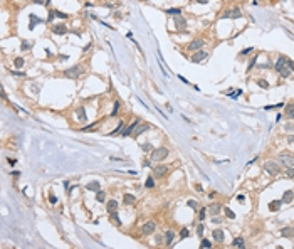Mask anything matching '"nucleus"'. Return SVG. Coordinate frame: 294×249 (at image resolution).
I'll return each mask as SVG.
<instances>
[{"mask_svg":"<svg viewBox=\"0 0 294 249\" xmlns=\"http://www.w3.org/2000/svg\"><path fill=\"white\" fill-rule=\"evenodd\" d=\"M281 204H282V200H272V202L269 204V211L276 212V211H277V209L281 207Z\"/></svg>","mask_w":294,"mask_h":249,"instance_id":"b1692460","label":"nucleus"},{"mask_svg":"<svg viewBox=\"0 0 294 249\" xmlns=\"http://www.w3.org/2000/svg\"><path fill=\"white\" fill-rule=\"evenodd\" d=\"M99 187H101V185H99V182H96V180H94V182H89L88 185H86V190H89V192H98Z\"/></svg>","mask_w":294,"mask_h":249,"instance_id":"aec40b11","label":"nucleus"},{"mask_svg":"<svg viewBox=\"0 0 294 249\" xmlns=\"http://www.w3.org/2000/svg\"><path fill=\"white\" fill-rule=\"evenodd\" d=\"M111 216H113V219H114V222H116V224H119V226H121V219H119V217H118V214H116V212H113Z\"/></svg>","mask_w":294,"mask_h":249,"instance_id":"c03bdc74","label":"nucleus"},{"mask_svg":"<svg viewBox=\"0 0 294 249\" xmlns=\"http://www.w3.org/2000/svg\"><path fill=\"white\" fill-rule=\"evenodd\" d=\"M118 200H109V202L106 204V211L109 212V214H113V212H116L118 211Z\"/></svg>","mask_w":294,"mask_h":249,"instance_id":"f3484780","label":"nucleus"},{"mask_svg":"<svg viewBox=\"0 0 294 249\" xmlns=\"http://www.w3.org/2000/svg\"><path fill=\"white\" fill-rule=\"evenodd\" d=\"M119 106H121V104H119V101H116V103H114V108H113V111H111V116H116V115H118Z\"/></svg>","mask_w":294,"mask_h":249,"instance_id":"72a5a7b5","label":"nucleus"},{"mask_svg":"<svg viewBox=\"0 0 294 249\" xmlns=\"http://www.w3.org/2000/svg\"><path fill=\"white\" fill-rule=\"evenodd\" d=\"M167 14H168V15H172V17H175V15H180V14H182V9H168V10H167Z\"/></svg>","mask_w":294,"mask_h":249,"instance_id":"c756f323","label":"nucleus"},{"mask_svg":"<svg viewBox=\"0 0 294 249\" xmlns=\"http://www.w3.org/2000/svg\"><path fill=\"white\" fill-rule=\"evenodd\" d=\"M67 25L66 24H57V25H52V32L56 34V35H64V34H67Z\"/></svg>","mask_w":294,"mask_h":249,"instance_id":"9d476101","label":"nucleus"},{"mask_svg":"<svg viewBox=\"0 0 294 249\" xmlns=\"http://www.w3.org/2000/svg\"><path fill=\"white\" fill-rule=\"evenodd\" d=\"M49 202H51L52 205H54V204H57V197L54 195V194H51V195H49Z\"/></svg>","mask_w":294,"mask_h":249,"instance_id":"79ce46f5","label":"nucleus"},{"mask_svg":"<svg viewBox=\"0 0 294 249\" xmlns=\"http://www.w3.org/2000/svg\"><path fill=\"white\" fill-rule=\"evenodd\" d=\"M104 199H106V192L104 190H98L96 192V200L98 202H104Z\"/></svg>","mask_w":294,"mask_h":249,"instance_id":"a878e982","label":"nucleus"},{"mask_svg":"<svg viewBox=\"0 0 294 249\" xmlns=\"http://www.w3.org/2000/svg\"><path fill=\"white\" fill-rule=\"evenodd\" d=\"M84 71H86V67H84L83 64H77V66H72V67H69V69H66L64 76L69 78V79H79L81 76L84 74Z\"/></svg>","mask_w":294,"mask_h":249,"instance_id":"f03ea898","label":"nucleus"},{"mask_svg":"<svg viewBox=\"0 0 294 249\" xmlns=\"http://www.w3.org/2000/svg\"><path fill=\"white\" fill-rule=\"evenodd\" d=\"M188 236H190V231L188 229H182L180 231V237H182V239H185V237H188Z\"/></svg>","mask_w":294,"mask_h":249,"instance_id":"e433bc0d","label":"nucleus"},{"mask_svg":"<svg viewBox=\"0 0 294 249\" xmlns=\"http://www.w3.org/2000/svg\"><path fill=\"white\" fill-rule=\"evenodd\" d=\"M277 162H281V165H284L286 168H293L294 167V155L291 153H281L277 157Z\"/></svg>","mask_w":294,"mask_h":249,"instance_id":"39448f33","label":"nucleus"},{"mask_svg":"<svg viewBox=\"0 0 294 249\" xmlns=\"http://www.w3.org/2000/svg\"><path fill=\"white\" fill-rule=\"evenodd\" d=\"M237 200H239V202L245 200V195H244V194H239V195H237Z\"/></svg>","mask_w":294,"mask_h":249,"instance_id":"864d4df0","label":"nucleus"},{"mask_svg":"<svg viewBox=\"0 0 294 249\" xmlns=\"http://www.w3.org/2000/svg\"><path fill=\"white\" fill-rule=\"evenodd\" d=\"M54 17H56V10H52V12H49V17H47V22H52V20H54Z\"/></svg>","mask_w":294,"mask_h":249,"instance_id":"37998d69","label":"nucleus"},{"mask_svg":"<svg viewBox=\"0 0 294 249\" xmlns=\"http://www.w3.org/2000/svg\"><path fill=\"white\" fill-rule=\"evenodd\" d=\"M32 46H34L32 42H25V41H24V42L20 44V49H22V51H29V49H32Z\"/></svg>","mask_w":294,"mask_h":249,"instance_id":"7c9ffc66","label":"nucleus"},{"mask_svg":"<svg viewBox=\"0 0 294 249\" xmlns=\"http://www.w3.org/2000/svg\"><path fill=\"white\" fill-rule=\"evenodd\" d=\"M153 174L156 175V177H165V175L168 174V167L167 165H158V167H155Z\"/></svg>","mask_w":294,"mask_h":249,"instance_id":"ddd939ff","label":"nucleus"},{"mask_svg":"<svg viewBox=\"0 0 294 249\" xmlns=\"http://www.w3.org/2000/svg\"><path fill=\"white\" fill-rule=\"evenodd\" d=\"M281 237H294V229L293 227H284V229H281Z\"/></svg>","mask_w":294,"mask_h":249,"instance_id":"a211bd4d","label":"nucleus"},{"mask_svg":"<svg viewBox=\"0 0 294 249\" xmlns=\"http://www.w3.org/2000/svg\"><path fill=\"white\" fill-rule=\"evenodd\" d=\"M251 51H254V47H247V49H244V51L240 52V54H242V56H247V54H249Z\"/></svg>","mask_w":294,"mask_h":249,"instance_id":"de8ad7c7","label":"nucleus"},{"mask_svg":"<svg viewBox=\"0 0 294 249\" xmlns=\"http://www.w3.org/2000/svg\"><path fill=\"white\" fill-rule=\"evenodd\" d=\"M209 211L212 216H219V212H220V205L219 204H212V205L209 207Z\"/></svg>","mask_w":294,"mask_h":249,"instance_id":"5701e85b","label":"nucleus"},{"mask_svg":"<svg viewBox=\"0 0 294 249\" xmlns=\"http://www.w3.org/2000/svg\"><path fill=\"white\" fill-rule=\"evenodd\" d=\"M56 17H59V19H67V14H64V12H59V10H56Z\"/></svg>","mask_w":294,"mask_h":249,"instance_id":"a19ab883","label":"nucleus"},{"mask_svg":"<svg viewBox=\"0 0 294 249\" xmlns=\"http://www.w3.org/2000/svg\"><path fill=\"white\" fill-rule=\"evenodd\" d=\"M7 162H9V165H10V167H14V165L17 163V160H15V158H7Z\"/></svg>","mask_w":294,"mask_h":249,"instance_id":"603ef678","label":"nucleus"},{"mask_svg":"<svg viewBox=\"0 0 294 249\" xmlns=\"http://www.w3.org/2000/svg\"><path fill=\"white\" fill-rule=\"evenodd\" d=\"M123 202H125L126 205H131V204L136 202V197L133 194H125V195H123Z\"/></svg>","mask_w":294,"mask_h":249,"instance_id":"6ab92c4d","label":"nucleus"},{"mask_svg":"<svg viewBox=\"0 0 294 249\" xmlns=\"http://www.w3.org/2000/svg\"><path fill=\"white\" fill-rule=\"evenodd\" d=\"M203 229H205V227H203V226L200 224V226L197 227V234H198V236H203Z\"/></svg>","mask_w":294,"mask_h":249,"instance_id":"49530a36","label":"nucleus"},{"mask_svg":"<svg viewBox=\"0 0 294 249\" xmlns=\"http://www.w3.org/2000/svg\"><path fill=\"white\" fill-rule=\"evenodd\" d=\"M264 170L267 172V175L276 177V175H279L281 167H279V163H277V162H274V160H267L266 163H264Z\"/></svg>","mask_w":294,"mask_h":249,"instance_id":"7ed1b4c3","label":"nucleus"},{"mask_svg":"<svg viewBox=\"0 0 294 249\" xmlns=\"http://www.w3.org/2000/svg\"><path fill=\"white\" fill-rule=\"evenodd\" d=\"M165 237H167L165 244H167V246H172V244H173V239H175V234H173V231H167V232H165Z\"/></svg>","mask_w":294,"mask_h":249,"instance_id":"412c9836","label":"nucleus"},{"mask_svg":"<svg viewBox=\"0 0 294 249\" xmlns=\"http://www.w3.org/2000/svg\"><path fill=\"white\" fill-rule=\"evenodd\" d=\"M212 236H214V241H217V242H224V231L222 229H214V232H212Z\"/></svg>","mask_w":294,"mask_h":249,"instance_id":"2eb2a0df","label":"nucleus"},{"mask_svg":"<svg viewBox=\"0 0 294 249\" xmlns=\"http://www.w3.org/2000/svg\"><path fill=\"white\" fill-rule=\"evenodd\" d=\"M274 67H276V71H277L282 78H289L291 69H289V66H287V57L286 56H281L279 59H277V62H276Z\"/></svg>","mask_w":294,"mask_h":249,"instance_id":"f257e3e1","label":"nucleus"},{"mask_svg":"<svg viewBox=\"0 0 294 249\" xmlns=\"http://www.w3.org/2000/svg\"><path fill=\"white\" fill-rule=\"evenodd\" d=\"M203 44H205L203 39H195V41H192L188 44V51H200L202 47H203Z\"/></svg>","mask_w":294,"mask_h":249,"instance_id":"9b49d317","label":"nucleus"},{"mask_svg":"<svg viewBox=\"0 0 294 249\" xmlns=\"http://www.w3.org/2000/svg\"><path fill=\"white\" fill-rule=\"evenodd\" d=\"M29 20H30V22H29V30H34L37 24H42V19H39L35 14H30V15H29Z\"/></svg>","mask_w":294,"mask_h":249,"instance_id":"f8f14e48","label":"nucleus"},{"mask_svg":"<svg viewBox=\"0 0 294 249\" xmlns=\"http://www.w3.org/2000/svg\"><path fill=\"white\" fill-rule=\"evenodd\" d=\"M286 116L287 118H294V103L286 106Z\"/></svg>","mask_w":294,"mask_h":249,"instance_id":"393cba45","label":"nucleus"},{"mask_svg":"<svg viewBox=\"0 0 294 249\" xmlns=\"http://www.w3.org/2000/svg\"><path fill=\"white\" fill-rule=\"evenodd\" d=\"M207 56H209V54H207L205 51H202V49H200V51H197L195 54H193V56L190 57V59H192V62H195V64H198V62L205 61V59H207Z\"/></svg>","mask_w":294,"mask_h":249,"instance_id":"6e6552de","label":"nucleus"},{"mask_svg":"<svg viewBox=\"0 0 294 249\" xmlns=\"http://www.w3.org/2000/svg\"><path fill=\"white\" fill-rule=\"evenodd\" d=\"M257 84L261 86V88H264V89H267V88H269V84L266 83V79H259V81H257Z\"/></svg>","mask_w":294,"mask_h":249,"instance_id":"58836bf2","label":"nucleus"},{"mask_svg":"<svg viewBox=\"0 0 294 249\" xmlns=\"http://www.w3.org/2000/svg\"><path fill=\"white\" fill-rule=\"evenodd\" d=\"M98 125H99L98 121H96V123H93V125H88V126H84V128H83V132H89V130H93V128H96Z\"/></svg>","mask_w":294,"mask_h":249,"instance_id":"4c0bfd02","label":"nucleus"},{"mask_svg":"<svg viewBox=\"0 0 294 249\" xmlns=\"http://www.w3.org/2000/svg\"><path fill=\"white\" fill-rule=\"evenodd\" d=\"M14 76H19V78H25V72H19V71H12Z\"/></svg>","mask_w":294,"mask_h":249,"instance_id":"8fccbe9b","label":"nucleus"},{"mask_svg":"<svg viewBox=\"0 0 294 249\" xmlns=\"http://www.w3.org/2000/svg\"><path fill=\"white\" fill-rule=\"evenodd\" d=\"M168 157V148L165 146H160V148H155L153 153H151V162H163Z\"/></svg>","mask_w":294,"mask_h":249,"instance_id":"20e7f679","label":"nucleus"},{"mask_svg":"<svg viewBox=\"0 0 294 249\" xmlns=\"http://www.w3.org/2000/svg\"><path fill=\"white\" fill-rule=\"evenodd\" d=\"M155 229H156V222L155 221H148L145 226L141 227V232H143V236H151L155 232Z\"/></svg>","mask_w":294,"mask_h":249,"instance_id":"423d86ee","label":"nucleus"},{"mask_svg":"<svg viewBox=\"0 0 294 249\" xmlns=\"http://www.w3.org/2000/svg\"><path fill=\"white\" fill-rule=\"evenodd\" d=\"M205 214H207V209H205V207H203V209H200V216H198V219H200V221H203V219H205Z\"/></svg>","mask_w":294,"mask_h":249,"instance_id":"ea45409f","label":"nucleus"},{"mask_svg":"<svg viewBox=\"0 0 294 249\" xmlns=\"http://www.w3.org/2000/svg\"><path fill=\"white\" fill-rule=\"evenodd\" d=\"M49 2H51V0H46V4H44V5H49Z\"/></svg>","mask_w":294,"mask_h":249,"instance_id":"bf43d9fd","label":"nucleus"},{"mask_svg":"<svg viewBox=\"0 0 294 249\" xmlns=\"http://www.w3.org/2000/svg\"><path fill=\"white\" fill-rule=\"evenodd\" d=\"M12 175H14L15 179H19V177H20V172H12Z\"/></svg>","mask_w":294,"mask_h":249,"instance_id":"6e6d98bb","label":"nucleus"},{"mask_svg":"<svg viewBox=\"0 0 294 249\" xmlns=\"http://www.w3.org/2000/svg\"><path fill=\"white\" fill-rule=\"evenodd\" d=\"M193 2H197V4H207L209 0H193Z\"/></svg>","mask_w":294,"mask_h":249,"instance_id":"4d7b16f0","label":"nucleus"},{"mask_svg":"<svg viewBox=\"0 0 294 249\" xmlns=\"http://www.w3.org/2000/svg\"><path fill=\"white\" fill-rule=\"evenodd\" d=\"M155 242H156V244H161V242H163V236L158 234L156 237H155Z\"/></svg>","mask_w":294,"mask_h":249,"instance_id":"a18cd8bd","label":"nucleus"},{"mask_svg":"<svg viewBox=\"0 0 294 249\" xmlns=\"http://www.w3.org/2000/svg\"><path fill=\"white\" fill-rule=\"evenodd\" d=\"M148 130H150V125H148V123H138V125H136V126H135V130H133V135H131V136H135V138H136V136H140L141 135V133H145V132H148Z\"/></svg>","mask_w":294,"mask_h":249,"instance_id":"0eeeda50","label":"nucleus"},{"mask_svg":"<svg viewBox=\"0 0 294 249\" xmlns=\"http://www.w3.org/2000/svg\"><path fill=\"white\" fill-rule=\"evenodd\" d=\"M76 115H77V120H79V123H86V121H88V115H86V109H84V106H79V108H77V111H76Z\"/></svg>","mask_w":294,"mask_h":249,"instance_id":"4468645a","label":"nucleus"},{"mask_svg":"<svg viewBox=\"0 0 294 249\" xmlns=\"http://www.w3.org/2000/svg\"><path fill=\"white\" fill-rule=\"evenodd\" d=\"M200 246H202V248H205V249H209V248H212V242H210L209 239H202Z\"/></svg>","mask_w":294,"mask_h":249,"instance_id":"f704fd0d","label":"nucleus"},{"mask_svg":"<svg viewBox=\"0 0 294 249\" xmlns=\"http://www.w3.org/2000/svg\"><path fill=\"white\" fill-rule=\"evenodd\" d=\"M14 66H15V67H24V66H25V61H24V57H15V59H14Z\"/></svg>","mask_w":294,"mask_h":249,"instance_id":"bb28decb","label":"nucleus"},{"mask_svg":"<svg viewBox=\"0 0 294 249\" xmlns=\"http://www.w3.org/2000/svg\"><path fill=\"white\" fill-rule=\"evenodd\" d=\"M141 150L143 151H151L153 150V146H151V143H143V145H141Z\"/></svg>","mask_w":294,"mask_h":249,"instance_id":"c9c22d12","label":"nucleus"},{"mask_svg":"<svg viewBox=\"0 0 294 249\" xmlns=\"http://www.w3.org/2000/svg\"><path fill=\"white\" fill-rule=\"evenodd\" d=\"M123 126H125V123H123L121 120H119V123H118V126L114 128V130H113L111 133H109V136H116V135H118V133H119V132H123Z\"/></svg>","mask_w":294,"mask_h":249,"instance_id":"4be33fe9","label":"nucleus"},{"mask_svg":"<svg viewBox=\"0 0 294 249\" xmlns=\"http://www.w3.org/2000/svg\"><path fill=\"white\" fill-rule=\"evenodd\" d=\"M227 17H230V10H227L224 15H222V19H227Z\"/></svg>","mask_w":294,"mask_h":249,"instance_id":"5fc2aeb1","label":"nucleus"},{"mask_svg":"<svg viewBox=\"0 0 294 249\" xmlns=\"http://www.w3.org/2000/svg\"><path fill=\"white\" fill-rule=\"evenodd\" d=\"M34 4H46V2H42V0H34Z\"/></svg>","mask_w":294,"mask_h":249,"instance_id":"13d9d810","label":"nucleus"},{"mask_svg":"<svg viewBox=\"0 0 294 249\" xmlns=\"http://www.w3.org/2000/svg\"><path fill=\"white\" fill-rule=\"evenodd\" d=\"M287 177H289V179H294V167L293 168H287Z\"/></svg>","mask_w":294,"mask_h":249,"instance_id":"09e8293b","label":"nucleus"},{"mask_svg":"<svg viewBox=\"0 0 294 249\" xmlns=\"http://www.w3.org/2000/svg\"><path fill=\"white\" fill-rule=\"evenodd\" d=\"M225 216L229 217V219H235V212L232 209H229V207H225Z\"/></svg>","mask_w":294,"mask_h":249,"instance_id":"2f4dec72","label":"nucleus"},{"mask_svg":"<svg viewBox=\"0 0 294 249\" xmlns=\"http://www.w3.org/2000/svg\"><path fill=\"white\" fill-rule=\"evenodd\" d=\"M173 22H175V27H177L178 30H185V29H187V20L183 19L182 15H175V17H173Z\"/></svg>","mask_w":294,"mask_h":249,"instance_id":"1a4fd4ad","label":"nucleus"},{"mask_svg":"<svg viewBox=\"0 0 294 249\" xmlns=\"http://www.w3.org/2000/svg\"><path fill=\"white\" fill-rule=\"evenodd\" d=\"M145 187H148V188H153V187H155V180L151 179V177H148V179H146V182H145Z\"/></svg>","mask_w":294,"mask_h":249,"instance_id":"473e14b6","label":"nucleus"},{"mask_svg":"<svg viewBox=\"0 0 294 249\" xmlns=\"http://www.w3.org/2000/svg\"><path fill=\"white\" fill-rule=\"evenodd\" d=\"M293 199H294V192H293V190H286L281 200H282V204H291V202H293Z\"/></svg>","mask_w":294,"mask_h":249,"instance_id":"dca6fc26","label":"nucleus"},{"mask_svg":"<svg viewBox=\"0 0 294 249\" xmlns=\"http://www.w3.org/2000/svg\"><path fill=\"white\" fill-rule=\"evenodd\" d=\"M240 15H242V10H240V9H234V10H230V17H232V19H239Z\"/></svg>","mask_w":294,"mask_h":249,"instance_id":"c85d7f7f","label":"nucleus"},{"mask_svg":"<svg viewBox=\"0 0 294 249\" xmlns=\"http://www.w3.org/2000/svg\"><path fill=\"white\" fill-rule=\"evenodd\" d=\"M232 246L234 248H244V239L242 237H235L234 242H232Z\"/></svg>","mask_w":294,"mask_h":249,"instance_id":"cd10ccee","label":"nucleus"},{"mask_svg":"<svg viewBox=\"0 0 294 249\" xmlns=\"http://www.w3.org/2000/svg\"><path fill=\"white\" fill-rule=\"evenodd\" d=\"M188 207H192V209H197V202H195V200H188Z\"/></svg>","mask_w":294,"mask_h":249,"instance_id":"3c124183","label":"nucleus"}]
</instances>
